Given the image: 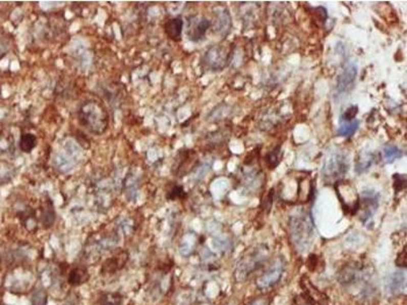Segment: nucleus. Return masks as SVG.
<instances>
[{
    "mask_svg": "<svg viewBox=\"0 0 407 305\" xmlns=\"http://www.w3.org/2000/svg\"><path fill=\"white\" fill-rule=\"evenodd\" d=\"M79 120L91 133L100 135L108 126V114L104 106L96 100H89L79 110Z\"/></svg>",
    "mask_w": 407,
    "mask_h": 305,
    "instance_id": "1",
    "label": "nucleus"
},
{
    "mask_svg": "<svg viewBox=\"0 0 407 305\" xmlns=\"http://www.w3.org/2000/svg\"><path fill=\"white\" fill-rule=\"evenodd\" d=\"M289 226L292 241L296 248L306 250L311 244L314 235V226L309 213L303 211L291 216Z\"/></svg>",
    "mask_w": 407,
    "mask_h": 305,
    "instance_id": "2",
    "label": "nucleus"
},
{
    "mask_svg": "<svg viewBox=\"0 0 407 305\" xmlns=\"http://www.w3.org/2000/svg\"><path fill=\"white\" fill-rule=\"evenodd\" d=\"M347 156L341 151L334 150L327 154L322 168V177L325 184H335L348 170Z\"/></svg>",
    "mask_w": 407,
    "mask_h": 305,
    "instance_id": "3",
    "label": "nucleus"
},
{
    "mask_svg": "<svg viewBox=\"0 0 407 305\" xmlns=\"http://www.w3.org/2000/svg\"><path fill=\"white\" fill-rule=\"evenodd\" d=\"M268 250L266 248L256 247L250 249L239 262L235 271L234 278L238 282H244L249 275L258 270L262 264L266 260Z\"/></svg>",
    "mask_w": 407,
    "mask_h": 305,
    "instance_id": "4",
    "label": "nucleus"
},
{
    "mask_svg": "<svg viewBox=\"0 0 407 305\" xmlns=\"http://www.w3.org/2000/svg\"><path fill=\"white\" fill-rule=\"evenodd\" d=\"M334 185L344 212L350 215H355L358 211L360 199L355 187L351 184V182L344 181L342 179L337 181Z\"/></svg>",
    "mask_w": 407,
    "mask_h": 305,
    "instance_id": "5",
    "label": "nucleus"
},
{
    "mask_svg": "<svg viewBox=\"0 0 407 305\" xmlns=\"http://www.w3.org/2000/svg\"><path fill=\"white\" fill-rule=\"evenodd\" d=\"M231 53L232 49L229 44L225 43L215 45L206 52L204 63L211 71H222L227 67Z\"/></svg>",
    "mask_w": 407,
    "mask_h": 305,
    "instance_id": "6",
    "label": "nucleus"
},
{
    "mask_svg": "<svg viewBox=\"0 0 407 305\" xmlns=\"http://www.w3.org/2000/svg\"><path fill=\"white\" fill-rule=\"evenodd\" d=\"M379 207V194L374 190H366L359 199L358 212H360V221L365 226L373 223V218Z\"/></svg>",
    "mask_w": 407,
    "mask_h": 305,
    "instance_id": "7",
    "label": "nucleus"
},
{
    "mask_svg": "<svg viewBox=\"0 0 407 305\" xmlns=\"http://www.w3.org/2000/svg\"><path fill=\"white\" fill-rule=\"evenodd\" d=\"M357 76V66L355 61H348L340 76H338L336 84V96L342 97L348 95V93L353 89L354 82Z\"/></svg>",
    "mask_w": 407,
    "mask_h": 305,
    "instance_id": "8",
    "label": "nucleus"
},
{
    "mask_svg": "<svg viewBox=\"0 0 407 305\" xmlns=\"http://www.w3.org/2000/svg\"><path fill=\"white\" fill-rule=\"evenodd\" d=\"M284 271L283 263L280 259H276L268 270L262 274L256 280V286L260 290H269L273 288L282 278Z\"/></svg>",
    "mask_w": 407,
    "mask_h": 305,
    "instance_id": "9",
    "label": "nucleus"
},
{
    "mask_svg": "<svg viewBox=\"0 0 407 305\" xmlns=\"http://www.w3.org/2000/svg\"><path fill=\"white\" fill-rule=\"evenodd\" d=\"M211 23L208 18L201 16L195 17L194 19L189 20V26L187 30V35L190 41L192 42H200L205 38L206 32L210 28Z\"/></svg>",
    "mask_w": 407,
    "mask_h": 305,
    "instance_id": "10",
    "label": "nucleus"
},
{
    "mask_svg": "<svg viewBox=\"0 0 407 305\" xmlns=\"http://www.w3.org/2000/svg\"><path fill=\"white\" fill-rule=\"evenodd\" d=\"M301 285H303L307 297L313 301H315L316 303L320 305H329L330 304V299L329 297L326 295L325 293H323L322 291H320L312 282L311 280L307 279L306 277H304L301 280Z\"/></svg>",
    "mask_w": 407,
    "mask_h": 305,
    "instance_id": "11",
    "label": "nucleus"
},
{
    "mask_svg": "<svg viewBox=\"0 0 407 305\" xmlns=\"http://www.w3.org/2000/svg\"><path fill=\"white\" fill-rule=\"evenodd\" d=\"M183 29V20L180 17L171 18L164 25L165 34L172 41L178 42L181 40V33Z\"/></svg>",
    "mask_w": 407,
    "mask_h": 305,
    "instance_id": "12",
    "label": "nucleus"
},
{
    "mask_svg": "<svg viewBox=\"0 0 407 305\" xmlns=\"http://www.w3.org/2000/svg\"><path fill=\"white\" fill-rule=\"evenodd\" d=\"M55 221V210L50 199L44 201L41 208V222L44 228H49Z\"/></svg>",
    "mask_w": 407,
    "mask_h": 305,
    "instance_id": "13",
    "label": "nucleus"
},
{
    "mask_svg": "<svg viewBox=\"0 0 407 305\" xmlns=\"http://www.w3.org/2000/svg\"><path fill=\"white\" fill-rule=\"evenodd\" d=\"M231 29V17L227 9H222L217 12L216 17V30L219 34L226 36L229 34Z\"/></svg>",
    "mask_w": 407,
    "mask_h": 305,
    "instance_id": "14",
    "label": "nucleus"
},
{
    "mask_svg": "<svg viewBox=\"0 0 407 305\" xmlns=\"http://www.w3.org/2000/svg\"><path fill=\"white\" fill-rule=\"evenodd\" d=\"M375 162V155L372 152H361L357 155L355 163L356 174H362L367 172Z\"/></svg>",
    "mask_w": 407,
    "mask_h": 305,
    "instance_id": "15",
    "label": "nucleus"
},
{
    "mask_svg": "<svg viewBox=\"0 0 407 305\" xmlns=\"http://www.w3.org/2000/svg\"><path fill=\"white\" fill-rule=\"evenodd\" d=\"M405 287V274L402 272H395L389 283L390 292L393 294H398L404 290Z\"/></svg>",
    "mask_w": 407,
    "mask_h": 305,
    "instance_id": "16",
    "label": "nucleus"
},
{
    "mask_svg": "<svg viewBox=\"0 0 407 305\" xmlns=\"http://www.w3.org/2000/svg\"><path fill=\"white\" fill-rule=\"evenodd\" d=\"M88 280H89V274L88 271L83 268L74 269L69 276V283L74 286L81 285L84 282H88Z\"/></svg>",
    "mask_w": 407,
    "mask_h": 305,
    "instance_id": "17",
    "label": "nucleus"
},
{
    "mask_svg": "<svg viewBox=\"0 0 407 305\" xmlns=\"http://www.w3.org/2000/svg\"><path fill=\"white\" fill-rule=\"evenodd\" d=\"M358 126H359V121L355 120V119L352 121L343 122L342 124H340V126L337 130V136L343 137V138L352 137L358 129Z\"/></svg>",
    "mask_w": 407,
    "mask_h": 305,
    "instance_id": "18",
    "label": "nucleus"
},
{
    "mask_svg": "<svg viewBox=\"0 0 407 305\" xmlns=\"http://www.w3.org/2000/svg\"><path fill=\"white\" fill-rule=\"evenodd\" d=\"M37 145V138L33 134H24L19 139V149L24 152H30Z\"/></svg>",
    "mask_w": 407,
    "mask_h": 305,
    "instance_id": "19",
    "label": "nucleus"
},
{
    "mask_svg": "<svg viewBox=\"0 0 407 305\" xmlns=\"http://www.w3.org/2000/svg\"><path fill=\"white\" fill-rule=\"evenodd\" d=\"M403 152L396 146H387L383 150V159L387 164H391L397 159L402 158Z\"/></svg>",
    "mask_w": 407,
    "mask_h": 305,
    "instance_id": "20",
    "label": "nucleus"
},
{
    "mask_svg": "<svg viewBox=\"0 0 407 305\" xmlns=\"http://www.w3.org/2000/svg\"><path fill=\"white\" fill-rule=\"evenodd\" d=\"M281 158H282L281 146H278V147H275L272 151H270V152L267 154V156H266V161H267L268 166H269L271 169H274V168H276V167L279 165V163L281 162Z\"/></svg>",
    "mask_w": 407,
    "mask_h": 305,
    "instance_id": "21",
    "label": "nucleus"
},
{
    "mask_svg": "<svg viewBox=\"0 0 407 305\" xmlns=\"http://www.w3.org/2000/svg\"><path fill=\"white\" fill-rule=\"evenodd\" d=\"M101 304L121 305L122 304V297L118 293H107L102 296Z\"/></svg>",
    "mask_w": 407,
    "mask_h": 305,
    "instance_id": "22",
    "label": "nucleus"
},
{
    "mask_svg": "<svg viewBox=\"0 0 407 305\" xmlns=\"http://www.w3.org/2000/svg\"><path fill=\"white\" fill-rule=\"evenodd\" d=\"M394 188L396 193L402 191L406 187L407 179L404 174H394Z\"/></svg>",
    "mask_w": 407,
    "mask_h": 305,
    "instance_id": "23",
    "label": "nucleus"
},
{
    "mask_svg": "<svg viewBox=\"0 0 407 305\" xmlns=\"http://www.w3.org/2000/svg\"><path fill=\"white\" fill-rule=\"evenodd\" d=\"M358 113V107L357 106H351L348 109L345 110V112L341 115L340 117V122H348L354 120L356 114Z\"/></svg>",
    "mask_w": 407,
    "mask_h": 305,
    "instance_id": "24",
    "label": "nucleus"
},
{
    "mask_svg": "<svg viewBox=\"0 0 407 305\" xmlns=\"http://www.w3.org/2000/svg\"><path fill=\"white\" fill-rule=\"evenodd\" d=\"M185 197V192L182 186L180 185H176L174 186L169 193L167 194V198L171 201H175V200H179V199H183Z\"/></svg>",
    "mask_w": 407,
    "mask_h": 305,
    "instance_id": "25",
    "label": "nucleus"
},
{
    "mask_svg": "<svg viewBox=\"0 0 407 305\" xmlns=\"http://www.w3.org/2000/svg\"><path fill=\"white\" fill-rule=\"evenodd\" d=\"M32 302H33V305H46V302H47L46 293L43 290H40V291L36 292L33 295Z\"/></svg>",
    "mask_w": 407,
    "mask_h": 305,
    "instance_id": "26",
    "label": "nucleus"
},
{
    "mask_svg": "<svg viewBox=\"0 0 407 305\" xmlns=\"http://www.w3.org/2000/svg\"><path fill=\"white\" fill-rule=\"evenodd\" d=\"M396 264L398 267H402V268L406 267V249L405 248H403V250L398 254Z\"/></svg>",
    "mask_w": 407,
    "mask_h": 305,
    "instance_id": "27",
    "label": "nucleus"
},
{
    "mask_svg": "<svg viewBox=\"0 0 407 305\" xmlns=\"http://www.w3.org/2000/svg\"><path fill=\"white\" fill-rule=\"evenodd\" d=\"M248 305H267V301L263 298H258V299H254L250 304Z\"/></svg>",
    "mask_w": 407,
    "mask_h": 305,
    "instance_id": "28",
    "label": "nucleus"
}]
</instances>
